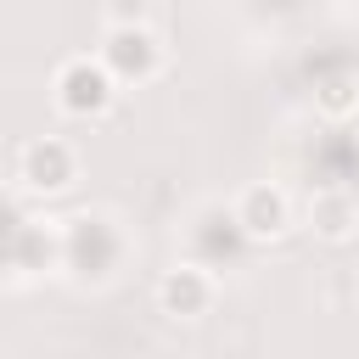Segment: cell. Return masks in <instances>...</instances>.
Returning a JSON list of instances; mask_svg holds the SVG:
<instances>
[{
	"label": "cell",
	"mask_w": 359,
	"mask_h": 359,
	"mask_svg": "<svg viewBox=\"0 0 359 359\" xmlns=\"http://www.w3.org/2000/svg\"><path fill=\"white\" fill-rule=\"evenodd\" d=\"M56 90H62L67 112H101L107 107V73L90 67V62H67L62 79H56Z\"/></svg>",
	"instance_id": "6da1fadb"
},
{
	"label": "cell",
	"mask_w": 359,
	"mask_h": 359,
	"mask_svg": "<svg viewBox=\"0 0 359 359\" xmlns=\"http://www.w3.org/2000/svg\"><path fill=\"white\" fill-rule=\"evenodd\" d=\"M67 174H73V157H67L62 140H34V146H22V180H28V185H67Z\"/></svg>",
	"instance_id": "7a4b0ae2"
},
{
	"label": "cell",
	"mask_w": 359,
	"mask_h": 359,
	"mask_svg": "<svg viewBox=\"0 0 359 359\" xmlns=\"http://www.w3.org/2000/svg\"><path fill=\"white\" fill-rule=\"evenodd\" d=\"M241 224H247L252 236H275V230L286 224V202H280V191L252 185V191H247V202H241Z\"/></svg>",
	"instance_id": "3957f363"
},
{
	"label": "cell",
	"mask_w": 359,
	"mask_h": 359,
	"mask_svg": "<svg viewBox=\"0 0 359 359\" xmlns=\"http://www.w3.org/2000/svg\"><path fill=\"white\" fill-rule=\"evenodd\" d=\"M107 62L123 67V73H146L151 67V34L146 28H118L107 39Z\"/></svg>",
	"instance_id": "277c9868"
},
{
	"label": "cell",
	"mask_w": 359,
	"mask_h": 359,
	"mask_svg": "<svg viewBox=\"0 0 359 359\" xmlns=\"http://www.w3.org/2000/svg\"><path fill=\"white\" fill-rule=\"evenodd\" d=\"M163 303H168L174 314H196V309L208 303V280H202L196 269H174V275L163 280Z\"/></svg>",
	"instance_id": "5b68a950"
},
{
	"label": "cell",
	"mask_w": 359,
	"mask_h": 359,
	"mask_svg": "<svg viewBox=\"0 0 359 359\" xmlns=\"http://www.w3.org/2000/svg\"><path fill=\"white\" fill-rule=\"evenodd\" d=\"M314 219H320V230H325V236H342V230H348V219H353V208H348V202H320V208H314Z\"/></svg>",
	"instance_id": "8992f818"
}]
</instances>
